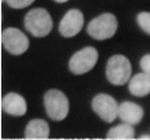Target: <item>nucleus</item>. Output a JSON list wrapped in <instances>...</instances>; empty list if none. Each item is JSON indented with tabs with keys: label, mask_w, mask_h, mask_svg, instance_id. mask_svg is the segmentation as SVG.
Instances as JSON below:
<instances>
[{
	"label": "nucleus",
	"mask_w": 150,
	"mask_h": 140,
	"mask_svg": "<svg viewBox=\"0 0 150 140\" xmlns=\"http://www.w3.org/2000/svg\"><path fill=\"white\" fill-rule=\"evenodd\" d=\"M25 27L32 36L45 37L53 29V19L46 9L35 8L26 14Z\"/></svg>",
	"instance_id": "nucleus-1"
},
{
	"label": "nucleus",
	"mask_w": 150,
	"mask_h": 140,
	"mask_svg": "<svg viewBox=\"0 0 150 140\" xmlns=\"http://www.w3.org/2000/svg\"><path fill=\"white\" fill-rule=\"evenodd\" d=\"M46 114L54 121H62L68 116L69 102L67 95L58 89H50L44 95Z\"/></svg>",
	"instance_id": "nucleus-2"
},
{
	"label": "nucleus",
	"mask_w": 150,
	"mask_h": 140,
	"mask_svg": "<svg viewBox=\"0 0 150 140\" xmlns=\"http://www.w3.org/2000/svg\"><path fill=\"white\" fill-rule=\"evenodd\" d=\"M131 63L123 55H113L107 64V79L113 85H123L131 78Z\"/></svg>",
	"instance_id": "nucleus-3"
},
{
	"label": "nucleus",
	"mask_w": 150,
	"mask_h": 140,
	"mask_svg": "<svg viewBox=\"0 0 150 140\" xmlns=\"http://www.w3.org/2000/svg\"><path fill=\"white\" fill-rule=\"evenodd\" d=\"M117 27L118 22L115 15L110 14V13H104L88 23L87 33L95 40L103 41L113 37L117 32Z\"/></svg>",
	"instance_id": "nucleus-4"
},
{
	"label": "nucleus",
	"mask_w": 150,
	"mask_h": 140,
	"mask_svg": "<svg viewBox=\"0 0 150 140\" xmlns=\"http://www.w3.org/2000/svg\"><path fill=\"white\" fill-rule=\"evenodd\" d=\"M98 50L95 47H83L82 50L77 51L69 60V70L76 75L88 73L94 69L98 63Z\"/></svg>",
	"instance_id": "nucleus-5"
},
{
	"label": "nucleus",
	"mask_w": 150,
	"mask_h": 140,
	"mask_svg": "<svg viewBox=\"0 0 150 140\" xmlns=\"http://www.w3.org/2000/svg\"><path fill=\"white\" fill-rule=\"evenodd\" d=\"M1 41L4 49L9 54L16 56L22 55L23 52H26L30 46V41L27 38V36L22 31L14 28V27H9V28L3 31Z\"/></svg>",
	"instance_id": "nucleus-6"
},
{
	"label": "nucleus",
	"mask_w": 150,
	"mask_h": 140,
	"mask_svg": "<svg viewBox=\"0 0 150 140\" xmlns=\"http://www.w3.org/2000/svg\"><path fill=\"white\" fill-rule=\"evenodd\" d=\"M93 110L105 122H113L118 117V103L109 94H98L93 100Z\"/></svg>",
	"instance_id": "nucleus-7"
},
{
	"label": "nucleus",
	"mask_w": 150,
	"mask_h": 140,
	"mask_svg": "<svg viewBox=\"0 0 150 140\" xmlns=\"http://www.w3.org/2000/svg\"><path fill=\"white\" fill-rule=\"evenodd\" d=\"M83 27V14L78 9H71L64 14L59 23V33L63 37H73Z\"/></svg>",
	"instance_id": "nucleus-8"
},
{
	"label": "nucleus",
	"mask_w": 150,
	"mask_h": 140,
	"mask_svg": "<svg viewBox=\"0 0 150 140\" xmlns=\"http://www.w3.org/2000/svg\"><path fill=\"white\" fill-rule=\"evenodd\" d=\"M142 116H144V110L137 103L126 101L118 106V117L126 124L137 125L142 120Z\"/></svg>",
	"instance_id": "nucleus-9"
},
{
	"label": "nucleus",
	"mask_w": 150,
	"mask_h": 140,
	"mask_svg": "<svg viewBox=\"0 0 150 140\" xmlns=\"http://www.w3.org/2000/svg\"><path fill=\"white\" fill-rule=\"evenodd\" d=\"M3 111L11 116H23L27 112L26 100L18 93H8L1 102Z\"/></svg>",
	"instance_id": "nucleus-10"
},
{
	"label": "nucleus",
	"mask_w": 150,
	"mask_h": 140,
	"mask_svg": "<svg viewBox=\"0 0 150 140\" xmlns=\"http://www.w3.org/2000/svg\"><path fill=\"white\" fill-rule=\"evenodd\" d=\"M129 93L136 97H144L150 93V74L139 73L128 80Z\"/></svg>",
	"instance_id": "nucleus-11"
},
{
	"label": "nucleus",
	"mask_w": 150,
	"mask_h": 140,
	"mask_svg": "<svg viewBox=\"0 0 150 140\" xmlns=\"http://www.w3.org/2000/svg\"><path fill=\"white\" fill-rule=\"evenodd\" d=\"M50 135L49 125L45 120L41 118H35L27 124L25 130L26 139H47Z\"/></svg>",
	"instance_id": "nucleus-12"
},
{
	"label": "nucleus",
	"mask_w": 150,
	"mask_h": 140,
	"mask_svg": "<svg viewBox=\"0 0 150 140\" xmlns=\"http://www.w3.org/2000/svg\"><path fill=\"white\" fill-rule=\"evenodd\" d=\"M108 139H134L135 138V130L132 125L129 124H122L112 127L107 134Z\"/></svg>",
	"instance_id": "nucleus-13"
},
{
	"label": "nucleus",
	"mask_w": 150,
	"mask_h": 140,
	"mask_svg": "<svg viewBox=\"0 0 150 140\" xmlns=\"http://www.w3.org/2000/svg\"><path fill=\"white\" fill-rule=\"evenodd\" d=\"M137 23L140 28L145 33L150 35V13L149 12H141L137 14Z\"/></svg>",
	"instance_id": "nucleus-14"
},
{
	"label": "nucleus",
	"mask_w": 150,
	"mask_h": 140,
	"mask_svg": "<svg viewBox=\"0 0 150 140\" xmlns=\"http://www.w3.org/2000/svg\"><path fill=\"white\" fill-rule=\"evenodd\" d=\"M4 1L8 4L11 8H14V9H22V8H26V6L31 5L35 0H4Z\"/></svg>",
	"instance_id": "nucleus-15"
},
{
	"label": "nucleus",
	"mask_w": 150,
	"mask_h": 140,
	"mask_svg": "<svg viewBox=\"0 0 150 140\" xmlns=\"http://www.w3.org/2000/svg\"><path fill=\"white\" fill-rule=\"evenodd\" d=\"M140 66H141L144 73L150 74V54L144 55L141 57V60H140Z\"/></svg>",
	"instance_id": "nucleus-16"
},
{
	"label": "nucleus",
	"mask_w": 150,
	"mask_h": 140,
	"mask_svg": "<svg viewBox=\"0 0 150 140\" xmlns=\"http://www.w3.org/2000/svg\"><path fill=\"white\" fill-rule=\"evenodd\" d=\"M140 139H150V135H141Z\"/></svg>",
	"instance_id": "nucleus-17"
},
{
	"label": "nucleus",
	"mask_w": 150,
	"mask_h": 140,
	"mask_svg": "<svg viewBox=\"0 0 150 140\" xmlns=\"http://www.w3.org/2000/svg\"><path fill=\"white\" fill-rule=\"evenodd\" d=\"M54 1H57V3H66V1H68V0H54Z\"/></svg>",
	"instance_id": "nucleus-18"
}]
</instances>
